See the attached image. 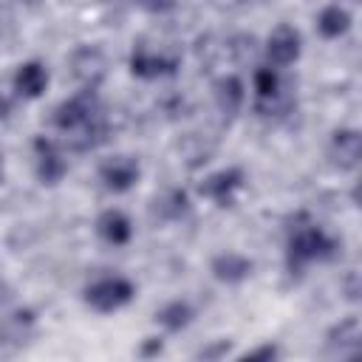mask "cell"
I'll return each mask as SVG.
<instances>
[{"instance_id": "4fadbf2b", "label": "cell", "mask_w": 362, "mask_h": 362, "mask_svg": "<svg viewBox=\"0 0 362 362\" xmlns=\"http://www.w3.org/2000/svg\"><path fill=\"white\" fill-rule=\"evenodd\" d=\"M212 274L221 283H240L243 277L252 274V260L238 252H223L212 260Z\"/></svg>"}, {"instance_id": "52a82bcc", "label": "cell", "mask_w": 362, "mask_h": 362, "mask_svg": "<svg viewBox=\"0 0 362 362\" xmlns=\"http://www.w3.org/2000/svg\"><path fill=\"white\" fill-rule=\"evenodd\" d=\"M34 150H37V175H40V181L42 184H57L68 170V161L62 158V153L57 150L54 141L42 139V136L34 141Z\"/></svg>"}, {"instance_id": "5b68a950", "label": "cell", "mask_w": 362, "mask_h": 362, "mask_svg": "<svg viewBox=\"0 0 362 362\" xmlns=\"http://www.w3.org/2000/svg\"><path fill=\"white\" fill-rule=\"evenodd\" d=\"M240 184H243V173L238 167H226V170H218L209 178H204L201 187H198V192L204 198L215 201L218 206H226L232 201V195L240 189Z\"/></svg>"}, {"instance_id": "8fae6325", "label": "cell", "mask_w": 362, "mask_h": 362, "mask_svg": "<svg viewBox=\"0 0 362 362\" xmlns=\"http://www.w3.org/2000/svg\"><path fill=\"white\" fill-rule=\"evenodd\" d=\"M48 85V71L42 68V62H25L17 68L14 74V90L25 99H37Z\"/></svg>"}, {"instance_id": "3957f363", "label": "cell", "mask_w": 362, "mask_h": 362, "mask_svg": "<svg viewBox=\"0 0 362 362\" xmlns=\"http://www.w3.org/2000/svg\"><path fill=\"white\" fill-rule=\"evenodd\" d=\"M130 300H133V283L124 277H102L85 288V303L99 314L119 311Z\"/></svg>"}, {"instance_id": "7a4b0ae2", "label": "cell", "mask_w": 362, "mask_h": 362, "mask_svg": "<svg viewBox=\"0 0 362 362\" xmlns=\"http://www.w3.org/2000/svg\"><path fill=\"white\" fill-rule=\"evenodd\" d=\"M337 255V240L328 238L320 226L314 223H303V226H294L291 235H288V249H286V260H288V269L291 274L294 272H303L308 263L314 260H328Z\"/></svg>"}, {"instance_id": "ffe728a7", "label": "cell", "mask_w": 362, "mask_h": 362, "mask_svg": "<svg viewBox=\"0 0 362 362\" xmlns=\"http://www.w3.org/2000/svg\"><path fill=\"white\" fill-rule=\"evenodd\" d=\"M223 351H229V342H221V345H215V348H209V351H201V356H218V354H223Z\"/></svg>"}, {"instance_id": "e0dca14e", "label": "cell", "mask_w": 362, "mask_h": 362, "mask_svg": "<svg viewBox=\"0 0 362 362\" xmlns=\"http://www.w3.org/2000/svg\"><path fill=\"white\" fill-rule=\"evenodd\" d=\"M189 320H192V308H189L187 303H181V300L164 305V308L156 314V322H161L167 331H181L184 325H189Z\"/></svg>"}, {"instance_id": "7c38bea8", "label": "cell", "mask_w": 362, "mask_h": 362, "mask_svg": "<svg viewBox=\"0 0 362 362\" xmlns=\"http://www.w3.org/2000/svg\"><path fill=\"white\" fill-rule=\"evenodd\" d=\"M96 229H99L102 240H107L110 246H124V243L130 240V235H133V226H130L127 215L119 212V209L102 212L99 221H96Z\"/></svg>"}, {"instance_id": "ac0fdd59", "label": "cell", "mask_w": 362, "mask_h": 362, "mask_svg": "<svg viewBox=\"0 0 362 362\" xmlns=\"http://www.w3.org/2000/svg\"><path fill=\"white\" fill-rule=\"evenodd\" d=\"M274 356H277V348H274V345H263V348L249 351L243 359H274Z\"/></svg>"}, {"instance_id": "9c48e42d", "label": "cell", "mask_w": 362, "mask_h": 362, "mask_svg": "<svg viewBox=\"0 0 362 362\" xmlns=\"http://www.w3.org/2000/svg\"><path fill=\"white\" fill-rule=\"evenodd\" d=\"M359 153H362V141L356 130H337L331 139V158L339 170H354L359 164Z\"/></svg>"}, {"instance_id": "d6986e66", "label": "cell", "mask_w": 362, "mask_h": 362, "mask_svg": "<svg viewBox=\"0 0 362 362\" xmlns=\"http://www.w3.org/2000/svg\"><path fill=\"white\" fill-rule=\"evenodd\" d=\"M147 11H170L173 8V0H139Z\"/></svg>"}, {"instance_id": "30bf717a", "label": "cell", "mask_w": 362, "mask_h": 362, "mask_svg": "<svg viewBox=\"0 0 362 362\" xmlns=\"http://www.w3.org/2000/svg\"><path fill=\"white\" fill-rule=\"evenodd\" d=\"M178 68V59H170V57H158V54H150V51H133L130 57V71L141 79H156V76H167Z\"/></svg>"}, {"instance_id": "277c9868", "label": "cell", "mask_w": 362, "mask_h": 362, "mask_svg": "<svg viewBox=\"0 0 362 362\" xmlns=\"http://www.w3.org/2000/svg\"><path fill=\"white\" fill-rule=\"evenodd\" d=\"M266 57L272 65L277 68H286L291 65L297 57H300V31L291 28V25H277L272 34H269V42H266Z\"/></svg>"}, {"instance_id": "44dd1931", "label": "cell", "mask_w": 362, "mask_h": 362, "mask_svg": "<svg viewBox=\"0 0 362 362\" xmlns=\"http://www.w3.org/2000/svg\"><path fill=\"white\" fill-rule=\"evenodd\" d=\"M161 351V339H150L144 348H141V354H158Z\"/></svg>"}, {"instance_id": "8992f818", "label": "cell", "mask_w": 362, "mask_h": 362, "mask_svg": "<svg viewBox=\"0 0 362 362\" xmlns=\"http://www.w3.org/2000/svg\"><path fill=\"white\" fill-rule=\"evenodd\" d=\"M99 175H102V181H105L107 189L124 192V189H130L139 181V164L130 156H116V158H110V161L102 164Z\"/></svg>"}, {"instance_id": "2e32d148", "label": "cell", "mask_w": 362, "mask_h": 362, "mask_svg": "<svg viewBox=\"0 0 362 362\" xmlns=\"http://www.w3.org/2000/svg\"><path fill=\"white\" fill-rule=\"evenodd\" d=\"M215 99H218V107L223 113H238V107L243 105V85L240 79L235 76H223L218 85H215Z\"/></svg>"}, {"instance_id": "9a60e30c", "label": "cell", "mask_w": 362, "mask_h": 362, "mask_svg": "<svg viewBox=\"0 0 362 362\" xmlns=\"http://www.w3.org/2000/svg\"><path fill=\"white\" fill-rule=\"evenodd\" d=\"M280 93V79L272 68H260L255 71V96H257V110H269L272 102Z\"/></svg>"}, {"instance_id": "603a6c76", "label": "cell", "mask_w": 362, "mask_h": 362, "mask_svg": "<svg viewBox=\"0 0 362 362\" xmlns=\"http://www.w3.org/2000/svg\"><path fill=\"white\" fill-rule=\"evenodd\" d=\"M0 175H3V158H0Z\"/></svg>"}, {"instance_id": "7402d4cb", "label": "cell", "mask_w": 362, "mask_h": 362, "mask_svg": "<svg viewBox=\"0 0 362 362\" xmlns=\"http://www.w3.org/2000/svg\"><path fill=\"white\" fill-rule=\"evenodd\" d=\"M6 110H8V105H6V99H3V96H0V119H3V116H6Z\"/></svg>"}, {"instance_id": "5bb4252c", "label": "cell", "mask_w": 362, "mask_h": 362, "mask_svg": "<svg viewBox=\"0 0 362 362\" xmlns=\"http://www.w3.org/2000/svg\"><path fill=\"white\" fill-rule=\"evenodd\" d=\"M317 28L322 37L334 40V37H342L348 28H351V14L342 8V6H325L317 17Z\"/></svg>"}, {"instance_id": "6da1fadb", "label": "cell", "mask_w": 362, "mask_h": 362, "mask_svg": "<svg viewBox=\"0 0 362 362\" xmlns=\"http://www.w3.org/2000/svg\"><path fill=\"white\" fill-rule=\"evenodd\" d=\"M54 124L71 136L76 150L96 147L107 130L105 116H102V105H99L93 88H85L76 96H71L68 102H62L54 110Z\"/></svg>"}, {"instance_id": "ba28073f", "label": "cell", "mask_w": 362, "mask_h": 362, "mask_svg": "<svg viewBox=\"0 0 362 362\" xmlns=\"http://www.w3.org/2000/svg\"><path fill=\"white\" fill-rule=\"evenodd\" d=\"M359 342H362L359 317H345L339 325H334L328 331V348L339 356H354L359 351Z\"/></svg>"}]
</instances>
